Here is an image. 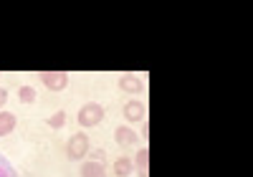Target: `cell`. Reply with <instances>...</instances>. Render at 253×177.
Returning a JSON list of instances; mask_svg holds the SVG:
<instances>
[{
	"label": "cell",
	"mask_w": 253,
	"mask_h": 177,
	"mask_svg": "<svg viewBox=\"0 0 253 177\" xmlns=\"http://www.w3.org/2000/svg\"><path fill=\"white\" fill-rule=\"evenodd\" d=\"M86 154H89V137L79 132V134H74V137L69 139V144H66V157H69L71 162H81Z\"/></svg>",
	"instance_id": "cell-1"
},
{
	"label": "cell",
	"mask_w": 253,
	"mask_h": 177,
	"mask_svg": "<svg viewBox=\"0 0 253 177\" xmlns=\"http://www.w3.org/2000/svg\"><path fill=\"white\" fill-rule=\"evenodd\" d=\"M104 119V106L96 101H89L79 109V124L81 127H96Z\"/></svg>",
	"instance_id": "cell-2"
},
{
	"label": "cell",
	"mask_w": 253,
	"mask_h": 177,
	"mask_svg": "<svg viewBox=\"0 0 253 177\" xmlns=\"http://www.w3.org/2000/svg\"><path fill=\"white\" fill-rule=\"evenodd\" d=\"M38 79L43 81V86L48 91H63L69 86V74L66 71H41Z\"/></svg>",
	"instance_id": "cell-3"
},
{
	"label": "cell",
	"mask_w": 253,
	"mask_h": 177,
	"mask_svg": "<svg viewBox=\"0 0 253 177\" xmlns=\"http://www.w3.org/2000/svg\"><path fill=\"white\" fill-rule=\"evenodd\" d=\"M124 119H129V122H144V104L132 99V101H126L124 104Z\"/></svg>",
	"instance_id": "cell-4"
},
{
	"label": "cell",
	"mask_w": 253,
	"mask_h": 177,
	"mask_svg": "<svg viewBox=\"0 0 253 177\" xmlns=\"http://www.w3.org/2000/svg\"><path fill=\"white\" fill-rule=\"evenodd\" d=\"M119 88H122V91H126V94H139L142 91V79L134 76V74H124L119 79Z\"/></svg>",
	"instance_id": "cell-5"
},
{
	"label": "cell",
	"mask_w": 253,
	"mask_h": 177,
	"mask_svg": "<svg viewBox=\"0 0 253 177\" xmlns=\"http://www.w3.org/2000/svg\"><path fill=\"white\" fill-rule=\"evenodd\" d=\"M81 177H107V170H104V162L89 160L81 165Z\"/></svg>",
	"instance_id": "cell-6"
},
{
	"label": "cell",
	"mask_w": 253,
	"mask_h": 177,
	"mask_svg": "<svg viewBox=\"0 0 253 177\" xmlns=\"http://www.w3.org/2000/svg\"><path fill=\"white\" fill-rule=\"evenodd\" d=\"M134 162H137V175H139V177H150V149L142 147V149L137 152Z\"/></svg>",
	"instance_id": "cell-7"
},
{
	"label": "cell",
	"mask_w": 253,
	"mask_h": 177,
	"mask_svg": "<svg viewBox=\"0 0 253 177\" xmlns=\"http://www.w3.org/2000/svg\"><path fill=\"white\" fill-rule=\"evenodd\" d=\"M114 139H117L119 144H134V142H137V132L129 129V127H117V129H114Z\"/></svg>",
	"instance_id": "cell-8"
},
{
	"label": "cell",
	"mask_w": 253,
	"mask_h": 177,
	"mask_svg": "<svg viewBox=\"0 0 253 177\" xmlns=\"http://www.w3.org/2000/svg\"><path fill=\"white\" fill-rule=\"evenodd\" d=\"M13 129H15V114L0 112V137H8Z\"/></svg>",
	"instance_id": "cell-9"
},
{
	"label": "cell",
	"mask_w": 253,
	"mask_h": 177,
	"mask_svg": "<svg viewBox=\"0 0 253 177\" xmlns=\"http://www.w3.org/2000/svg\"><path fill=\"white\" fill-rule=\"evenodd\" d=\"M129 172H132V160L129 157H124V154H122L119 160H114V175L117 177H126Z\"/></svg>",
	"instance_id": "cell-10"
},
{
	"label": "cell",
	"mask_w": 253,
	"mask_h": 177,
	"mask_svg": "<svg viewBox=\"0 0 253 177\" xmlns=\"http://www.w3.org/2000/svg\"><path fill=\"white\" fill-rule=\"evenodd\" d=\"M18 99L23 101V104H33V101H36V88H33V86H20Z\"/></svg>",
	"instance_id": "cell-11"
},
{
	"label": "cell",
	"mask_w": 253,
	"mask_h": 177,
	"mask_svg": "<svg viewBox=\"0 0 253 177\" xmlns=\"http://www.w3.org/2000/svg\"><path fill=\"white\" fill-rule=\"evenodd\" d=\"M0 177H18L15 170H13V165L3 157V154H0Z\"/></svg>",
	"instance_id": "cell-12"
},
{
	"label": "cell",
	"mask_w": 253,
	"mask_h": 177,
	"mask_svg": "<svg viewBox=\"0 0 253 177\" xmlns=\"http://www.w3.org/2000/svg\"><path fill=\"white\" fill-rule=\"evenodd\" d=\"M63 124H66V112H56V114H51V119H48V127H51V129H61Z\"/></svg>",
	"instance_id": "cell-13"
},
{
	"label": "cell",
	"mask_w": 253,
	"mask_h": 177,
	"mask_svg": "<svg viewBox=\"0 0 253 177\" xmlns=\"http://www.w3.org/2000/svg\"><path fill=\"white\" fill-rule=\"evenodd\" d=\"M5 101H8V88H3V86H0V109L5 106Z\"/></svg>",
	"instance_id": "cell-14"
},
{
	"label": "cell",
	"mask_w": 253,
	"mask_h": 177,
	"mask_svg": "<svg viewBox=\"0 0 253 177\" xmlns=\"http://www.w3.org/2000/svg\"><path fill=\"white\" fill-rule=\"evenodd\" d=\"M91 160H96V162H104V149H94V152H91Z\"/></svg>",
	"instance_id": "cell-15"
}]
</instances>
